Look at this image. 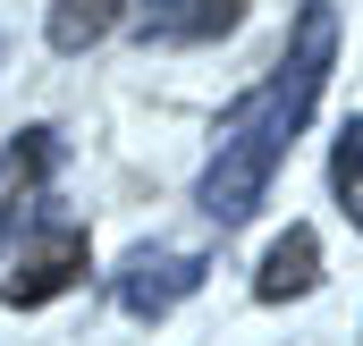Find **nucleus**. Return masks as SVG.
<instances>
[{"instance_id": "nucleus-1", "label": "nucleus", "mask_w": 363, "mask_h": 346, "mask_svg": "<svg viewBox=\"0 0 363 346\" xmlns=\"http://www.w3.org/2000/svg\"><path fill=\"white\" fill-rule=\"evenodd\" d=\"M330 60H338V9L313 0V9L296 17V43L279 51V68L220 118V152H211V169H203V211H211L220 228H237V220L271 194L296 127L313 118V101L330 85Z\"/></svg>"}, {"instance_id": "nucleus-2", "label": "nucleus", "mask_w": 363, "mask_h": 346, "mask_svg": "<svg viewBox=\"0 0 363 346\" xmlns=\"http://www.w3.org/2000/svg\"><path fill=\"white\" fill-rule=\"evenodd\" d=\"M77 279H85V228H77V220H51L43 237H26V245L9 254V279H0V304H9V313H34V304L68 296Z\"/></svg>"}, {"instance_id": "nucleus-3", "label": "nucleus", "mask_w": 363, "mask_h": 346, "mask_svg": "<svg viewBox=\"0 0 363 346\" xmlns=\"http://www.w3.org/2000/svg\"><path fill=\"white\" fill-rule=\"evenodd\" d=\"M194 287H203V254H169V245H161V254L144 245V254H127V270H118V304H127L135 321H161V313L186 304Z\"/></svg>"}, {"instance_id": "nucleus-4", "label": "nucleus", "mask_w": 363, "mask_h": 346, "mask_svg": "<svg viewBox=\"0 0 363 346\" xmlns=\"http://www.w3.org/2000/svg\"><path fill=\"white\" fill-rule=\"evenodd\" d=\"M245 17V0H135V34L144 43H211Z\"/></svg>"}, {"instance_id": "nucleus-5", "label": "nucleus", "mask_w": 363, "mask_h": 346, "mask_svg": "<svg viewBox=\"0 0 363 346\" xmlns=\"http://www.w3.org/2000/svg\"><path fill=\"white\" fill-rule=\"evenodd\" d=\"M51 169H60V135H51V127H26V135L0 152V228L43 194V177H51Z\"/></svg>"}, {"instance_id": "nucleus-6", "label": "nucleus", "mask_w": 363, "mask_h": 346, "mask_svg": "<svg viewBox=\"0 0 363 346\" xmlns=\"http://www.w3.org/2000/svg\"><path fill=\"white\" fill-rule=\"evenodd\" d=\"M313 279H321V237L313 228H287L262 254V270H254V296L262 304H287V296H313Z\"/></svg>"}, {"instance_id": "nucleus-7", "label": "nucleus", "mask_w": 363, "mask_h": 346, "mask_svg": "<svg viewBox=\"0 0 363 346\" xmlns=\"http://www.w3.org/2000/svg\"><path fill=\"white\" fill-rule=\"evenodd\" d=\"M118 9L127 0H51V51H85V43H101L110 26H118Z\"/></svg>"}, {"instance_id": "nucleus-8", "label": "nucleus", "mask_w": 363, "mask_h": 346, "mask_svg": "<svg viewBox=\"0 0 363 346\" xmlns=\"http://www.w3.org/2000/svg\"><path fill=\"white\" fill-rule=\"evenodd\" d=\"M330 186H338V211L363 228V118H347L330 144Z\"/></svg>"}]
</instances>
